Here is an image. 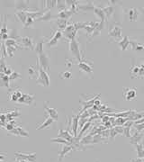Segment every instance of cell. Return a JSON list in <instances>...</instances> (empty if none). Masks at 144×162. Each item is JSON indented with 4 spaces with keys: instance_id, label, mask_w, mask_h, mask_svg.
<instances>
[{
    "instance_id": "cell-28",
    "label": "cell",
    "mask_w": 144,
    "mask_h": 162,
    "mask_svg": "<svg viewBox=\"0 0 144 162\" xmlns=\"http://www.w3.org/2000/svg\"><path fill=\"white\" fill-rule=\"evenodd\" d=\"M130 44H131V47L133 51H143L144 50V46L142 44L137 42L136 41H130Z\"/></svg>"
},
{
    "instance_id": "cell-35",
    "label": "cell",
    "mask_w": 144,
    "mask_h": 162,
    "mask_svg": "<svg viewBox=\"0 0 144 162\" xmlns=\"http://www.w3.org/2000/svg\"><path fill=\"white\" fill-rule=\"evenodd\" d=\"M84 29L86 31V36L89 37V36H90V35H92V34H93V33L95 32L96 27H93V26H91V25L88 24V25H86V26H85V28H84Z\"/></svg>"
},
{
    "instance_id": "cell-54",
    "label": "cell",
    "mask_w": 144,
    "mask_h": 162,
    "mask_svg": "<svg viewBox=\"0 0 144 162\" xmlns=\"http://www.w3.org/2000/svg\"><path fill=\"white\" fill-rule=\"evenodd\" d=\"M58 162H59V161H58Z\"/></svg>"
},
{
    "instance_id": "cell-6",
    "label": "cell",
    "mask_w": 144,
    "mask_h": 162,
    "mask_svg": "<svg viewBox=\"0 0 144 162\" xmlns=\"http://www.w3.org/2000/svg\"><path fill=\"white\" fill-rule=\"evenodd\" d=\"M123 97L126 101H132L135 99L137 91L135 87H124L123 92Z\"/></svg>"
},
{
    "instance_id": "cell-10",
    "label": "cell",
    "mask_w": 144,
    "mask_h": 162,
    "mask_svg": "<svg viewBox=\"0 0 144 162\" xmlns=\"http://www.w3.org/2000/svg\"><path fill=\"white\" fill-rule=\"evenodd\" d=\"M24 47H26V49H30L32 51L34 50V45L33 42V39L31 37H22L20 38V40H18Z\"/></svg>"
},
{
    "instance_id": "cell-38",
    "label": "cell",
    "mask_w": 144,
    "mask_h": 162,
    "mask_svg": "<svg viewBox=\"0 0 144 162\" xmlns=\"http://www.w3.org/2000/svg\"><path fill=\"white\" fill-rule=\"evenodd\" d=\"M58 7V10L59 11H62V10H65L66 7H67V4L66 2H61V1H57V6Z\"/></svg>"
},
{
    "instance_id": "cell-36",
    "label": "cell",
    "mask_w": 144,
    "mask_h": 162,
    "mask_svg": "<svg viewBox=\"0 0 144 162\" xmlns=\"http://www.w3.org/2000/svg\"><path fill=\"white\" fill-rule=\"evenodd\" d=\"M51 142H58V143H61V144H64V145H70V143L66 141L65 139L63 138H60V137H58V138H54V139H51Z\"/></svg>"
},
{
    "instance_id": "cell-4",
    "label": "cell",
    "mask_w": 144,
    "mask_h": 162,
    "mask_svg": "<svg viewBox=\"0 0 144 162\" xmlns=\"http://www.w3.org/2000/svg\"><path fill=\"white\" fill-rule=\"evenodd\" d=\"M77 30L75 29L73 24H70L67 26V28L65 30L62 31V36H64L65 38L68 39L69 41L76 39V35H77Z\"/></svg>"
},
{
    "instance_id": "cell-27",
    "label": "cell",
    "mask_w": 144,
    "mask_h": 162,
    "mask_svg": "<svg viewBox=\"0 0 144 162\" xmlns=\"http://www.w3.org/2000/svg\"><path fill=\"white\" fill-rule=\"evenodd\" d=\"M43 3H44V6H45V9H44L45 13L57 6V1H55V0H47V1H44Z\"/></svg>"
},
{
    "instance_id": "cell-16",
    "label": "cell",
    "mask_w": 144,
    "mask_h": 162,
    "mask_svg": "<svg viewBox=\"0 0 144 162\" xmlns=\"http://www.w3.org/2000/svg\"><path fill=\"white\" fill-rule=\"evenodd\" d=\"M139 14H140V12L135 7L130 8L128 10V17H129L130 22H135V21H137V18L139 16Z\"/></svg>"
},
{
    "instance_id": "cell-21",
    "label": "cell",
    "mask_w": 144,
    "mask_h": 162,
    "mask_svg": "<svg viewBox=\"0 0 144 162\" xmlns=\"http://www.w3.org/2000/svg\"><path fill=\"white\" fill-rule=\"evenodd\" d=\"M130 73H131V78L133 79H139V74H140V66L135 65L134 63L132 64L131 69H130Z\"/></svg>"
},
{
    "instance_id": "cell-29",
    "label": "cell",
    "mask_w": 144,
    "mask_h": 162,
    "mask_svg": "<svg viewBox=\"0 0 144 162\" xmlns=\"http://www.w3.org/2000/svg\"><path fill=\"white\" fill-rule=\"evenodd\" d=\"M55 120L54 119H52L51 117H47V118L45 119V121H44V123H42L39 127H37V130H41V129H44V128H48L53 122H54Z\"/></svg>"
},
{
    "instance_id": "cell-46",
    "label": "cell",
    "mask_w": 144,
    "mask_h": 162,
    "mask_svg": "<svg viewBox=\"0 0 144 162\" xmlns=\"http://www.w3.org/2000/svg\"><path fill=\"white\" fill-rule=\"evenodd\" d=\"M115 131H116V132L118 134H121V135H123V126L122 125V126H115L114 128H113Z\"/></svg>"
},
{
    "instance_id": "cell-8",
    "label": "cell",
    "mask_w": 144,
    "mask_h": 162,
    "mask_svg": "<svg viewBox=\"0 0 144 162\" xmlns=\"http://www.w3.org/2000/svg\"><path fill=\"white\" fill-rule=\"evenodd\" d=\"M40 69V64L37 61V63H36V66H33L31 65L29 67V69H28V72H29V78L32 79H37L38 77H39V71Z\"/></svg>"
},
{
    "instance_id": "cell-26",
    "label": "cell",
    "mask_w": 144,
    "mask_h": 162,
    "mask_svg": "<svg viewBox=\"0 0 144 162\" xmlns=\"http://www.w3.org/2000/svg\"><path fill=\"white\" fill-rule=\"evenodd\" d=\"M103 9V11H104V13H105V14H106V20H108L113 14V13H114V8H113V6H106V7H104V8H102Z\"/></svg>"
},
{
    "instance_id": "cell-33",
    "label": "cell",
    "mask_w": 144,
    "mask_h": 162,
    "mask_svg": "<svg viewBox=\"0 0 144 162\" xmlns=\"http://www.w3.org/2000/svg\"><path fill=\"white\" fill-rule=\"evenodd\" d=\"M88 24V22H78V23H73V25L77 31H78L79 29H84L86 25Z\"/></svg>"
},
{
    "instance_id": "cell-34",
    "label": "cell",
    "mask_w": 144,
    "mask_h": 162,
    "mask_svg": "<svg viewBox=\"0 0 144 162\" xmlns=\"http://www.w3.org/2000/svg\"><path fill=\"white\" fill-rule=\"evenodd\" d=\"M6 23H7V18H6H6L4 19V23H3L2 28L0 29V36L3 35V34H8L7 28H6Z\"/></svg>"
},
{
    "instance_id": "cell-37",
    "label": "cell",
    "mask_w": 144,
    "mask_h": 162,
    "mask_svg": "<svg viewBox=\"0 0 144 162\" xmlns=\"http://www.w3.org/2000/svg\"><path fill=\"white\" fill-rule=\"evenodd\" d=\"M72 78V73L70 71H64L61 73V79H70Z\"/></svg>"
},
{
    "instance_id": "cell-15",
    "label": "cell",
    "mask_w": 144,
    "mask_h": 162,
    "mask_svg": "<svg viewBox=\"0 0 144 162\" xmlns=\"http://www.w3.org/2000/svg\"><path fill=\"white\" fill-rule=\"evenodd\" d=\"M74 148H76V147L74 145H64L62 148H61V151L60 153V157H59V162H61L62 158H64V156L66 154H68V152H70L72 150H74Z\"/></svg>"
},
{
    "instance_id": "cell-44",
    "label": "cell",
    "mask_w": 144,
    "mask_h": 162,
    "mask_svg": "<svg viewBox=\"0 0 144 162\" xmlns=\"http://www.w3.org/2000/svg\"><path fill=\"white\" fill-rule=\"evenodd\" d=\"M35 21V19H34V18H31V17H27V19H26V22H25V24L24 25V28H27V27H29L30 25H32L33 24H34V22Z\"/></svg>"
},
{
    "instance_id": "cell-14",
    "label": "cell",
    "mask_w": 144,
    "mask_h": 162,
    "mask_svg": "<svg viewBox=\"0 0 144 162\" xmlns=\"http://www.w3.org/2000/svg\"><path fill=\"white\" fill-rule=\"evenodd\" d=\"M80 113L75 116L72 117V127H71V130L73 131V135L75 138L78 137V121H79V118H80Z\"/></svg>"
},
{
    "instance_id": "cell-30",
    "label": "cell",
    "mask_w": 144,
    "mask_h": 162,
    "mask_svg": "<svg viewBox=\"0 0 144 162\" xmlns=\"http://www.w3.org/2000/svg\"><path fill=\"white\" fill-rule=\"evenodd\" d=\"M136 151H137V157L139 158H144V148H143V144L140 142L139 144L135 145Z\"/></svg>"
},
{
    "instance_id": "cell-45",
    "label": "cell",
    "mask_w": 144,
    "mask_h": 162,
    "mask_svg": "<svg viewBox=\"0 0 144 162\" xmlns=\"http://www.w3.org/2000/svg\"><path fill=\"white\" fill-rule=\"evenodd\" d=\"M139 79H144V63H142L140 66V74H139Z\"/></svg>"
},
{
    "instance_id": "cell-25",
    "label": "cell",
    "mask_w": 144,
    "mask_h": 162,
    "mask_svg": "<svg viewBox=\"0 0 144 162\" xmlns=\"http://www.w3.org/2000/svg\"><path fill=\"white\" fill-rule=\"evenodd\" d=\"M16 16L18 18V20L24 25L25 24V22H26V19H27V16H26L25 11H20V10H18V11L16 12Z\"/></svg>"
},
{
    "instance_id": "cell-12",
    "label": "cell",
    "mask_w": 144,
    "mask_h": 162,
    "mask_svg": "<svg viewBox=\"0 0 144 162\" xmlns=\"http://www.w3.org/2000/svg\"><path fill=\"white\" fill-rule=\"evenodd\" d=\"M74 14H76L75 12H73L70 9H65V10H62V11H60L57 14V18H61V19H65V20H69V18L73 16Z\"/></svg>"
},
{
    "instance_id": "cell-39",
    "label": "cell",
    "mask_w": 144,
    "mask_h": 162,
    "mask_svg": "<svg viewBox=\"0 0 144 162\" xmlns=\"http://www.w3.org/2000/svg\"><path fill=\"white\" fill-rule=\"evenodd\" d=\"M16 49H17V47H16V46H8V47H6L7 55L9 57H13V53L16 51Z\"/></svg>"
},
{
    "instance_id": "cell-31",
    "label": "cell",
    "mask_w": 144,
    "mask_h": 162,
    "mask_svg": "<svg viewBox=\"0 0 144 162\" xmlns=\"http://www.w3.org/2000/svg\"><path fill=\"white\" fill-rule=\"evenodd\" d=\"M22 93L20 90H16V91H14V93L10 94L9 97H10V100L11 101H14V102H17L18 99L22 96Z\"/></svg>"
},
{
    "instance_id": "cell-19",
    "label": "cell",
    "mask_w": 144,
    "mask_h": 162,
    "mask_svg": "<svg viewBox=\"0 0 144 162\" xmlns=\"http://www.w3.org/2000/svg\"><path fill=\"white\" fill-rule=\"evenodd\" d=\"M77 65L79 67L80 70H82V71H84V72H86V73H88V74H91V73H93V69H92V67H90L88 63L85 62V61H83V60H82V61L78 62Z\"/></svg>"
},
{
    "instance_id": "cell-48",
    "label": "cell",
    "mask_w": 144,
    "mask_h": 162,
    "mask_svg": "<svg viewBox=\"0 0 144 162\" xmlns=\"http://www.w3.org/2000/svg\"><path fill=\"white\" fill-rule=\"evenodd\" d=\"M117 134H118V133H117L116 131H115L113 128H112V129L110 130V136H109V137H110V139H111V140H113V139H114V137L116 136Z\"/></svg>"
},
{
    "instance_id": "cell-49",
    "label": "cell",
    "mask_w": 144,
    "mask_h": 162,
    "mask_svg": "<svg viewBox=\"0 0 144 162\" xmlns=\"http://www.w3.org/2000/svg\"><path fill=\"white\" fill-rule=\"evenodd\" d=\"M131 162H142V158H133V159L131 160Z\"/></svg>"
},
{
    "instance_id": "cell-9",
    "label": "cell",
    "mask_w": 144,
    "mask_h": 162,
    "mask_svg": "<svg viewBox=\"0 0 144 162\" xmlns=\"http://www.w3.org/2000/svg\"><path fill=\"white\" fill-rule=\"evenodd\" d=\"M35 96L34 95H29V94H23L22 96L18 99V103L20 104H24V105H32L34 101Z\"/></svg>"
},
{
    "instance_id": "cell-24",
    "label": "cell",
    "mask_w": 144,
    "mask_h": 162,
    "mask_svg": "<svg viewBox=\"0 0 144 162\" xmlns=\"http://www.w3.org/2000/svg\"><path fill=\"white\" fill-rule=\"evenodd\" d=\"M44 108H45V111H46V113L49 114L50 117H51V118L54 119L55 121L58 120V113H57V110H56V109L51 108V107H49V106H46V105L44 106Z\"/></svg>"
},
{
    "instance_id": "cell-13",
    "label": "cell",
    "mask_w": 144,
    "mask_h": 162,
    "mask_svg": "<svg viewBox=\"0 0 144 162\" xmlns=\"http://www.w3.org/2000/svg\"><path fill=\"white\" fill-rule=\"evenodd\" d=\"M143 137H144V134L141 133L140 131H137L136 132H134L133 136L130 137V143L133 144V145L139 144V143L141 142Z\"/></svg>"
},
{
    "instance_id": "cell-2",
    "label": "cell",
    "mask_w": 144,
    "mask_h": 162,
    "mask_svg": "<svg viewBox=\"0 0 144 162\" xmlns=\"http://www.w3.org/2000/svg\"><path fill=\"white\" fill-rule=\"evenodd\" d=\"M38 62L40 64V68L43 69L50 75V61L44 51L38 54Z\"/></svg>"
},
{
    "instance_id": "cell-52",
    "label": "cell",
    "mask_w": 144,
    "mask_h": 162,
    "mask_svg": "<svg viewBox=\"0 0 144 162\" xmlns=\"http://www.w3.org/2000/svg\"><path fill=\"white\" fill-rule=\"evenodd\" d=\"M0 58H1V45H0Z\"/></svg>"
},
{
    "instance_id": "cell-50",
    "label": "cell",
    "mask_w": 144,
    "mask_h": 162,
    "mask_svg": "<svg viewBox=\"0 0 144 162\" xmlns=\"http://www.w3.org/2000/svg\"><path fill=\"white\" fill-rule=\"evenodd\" d=\"M14 162H20V158H16V160H14Z\"/></svg>"
},
{
    "instance_id": "cell-53",
    "label": "cell",
    "mask_w": 144,
    "mask_h": 162,
    "mask_svg": "<svg viewBox=\"0 0 144 162\" xmlns=\"http://www.w3.org/2000/svg\"><path fill=\"white\" fill-rule=\"evenodd\" d=\"M142 162H144V158H142Z\"/></svg>"
},
{
    "instance_id": "cell-20",
    "label": "cell",
    "mask_w": 144,
    "mask_h": 162,
    "mask_svg": "<svg viewBox=\"0 0 144 162\" xmlns=\"http://www.w3.org/2000/svg\"><path fill=\"white\" fill-rule=\"evenodd\" d=\"M93 12L96 14L97 17L100 19L101 22H106V14H105V13H104V11H103L102 8L97 7V6H95V7H94V9H93Z\"/></svg>"
},
{
    "instance_id": "cell-42",
    "label": "cell",
    "mask_w": 144,
    "mask_h": 162,
    "mask_svg": "<svg viewBox=\"0 0 144 162\" xmlns=\"http://www.w3.org/2000/svg\"><path fill=\"white\" fill-rule=\"evenodd\" d=\"M17 128V131H18V134L19 136H23V137H28L29 134L26 131H24L22 127H16Z\"/></svg>"
},
{
    "instance_id": "cell-17",
    "label": "cell",
    "mask_w": 144,
    "mask_h": 162,
    "mask_svg": "<svg viewBox=\"0 0 144 162\" xmlns=\"http://www.w3.org/2000/svg\"><path fill=\"white\" fill-rule=\"evenodd\" d=\"M10 79L9 76L5 75L4 73L0 72V86L1 87H6L8 89H10Z\"/></svg>"
},
{
    "instance_id": "cell-47",
    "label": "cell",
    "mask_w": 144,
    "mask_h": 162,
    "mask_svg": "<svg viewBox=\"0 0 144 162\" xmlns=\"http://www.w3.org/2000/svg\"><path fill=\"white\" fill-rule=\"evenodd\" d=\"M133 127H134V129L137 130L138 131H141L142 130H144V123H139V124H133Z\"/></svg>"
},
{
    "instance_id": "cell-40",
    "label": "cell",
    "mask_w": 144,
    "mask_h": 162,
    "mask_svg": "<svg viewBox=\"0 0 144 162\" xmlns=\"http://www.w3.org/2000/svg\"><path fill=\"white\" fill-rule=\"evenodd\" d=\"M22 76L19 74L18 72H12V74L9 76V79L10 81H14V80H16V79H21Z\"/></svg>"
},
{
    "instance_id": "cell-7",
    "label": "cell",
    "mask_w": 144,
    "mask_h": 162,
    "mask_svg": "<svg viewBox=\"0 0 144 162\" xmlns=\"http://www.w3.org/2000/svg\"><path fill=\"white\" fill-rule=\"evenodd\" d=\"M16 158H18L23 160H26L28 162H35L36 160V153H32V154H24V153H20V152H16L14 153Z\"/></svg>"
},
{
    "instance_id": "cell-43",
    "label": "cell",
    "mask_w": 144,
    "mask_h": 162,
    "mask_svg": "<svg viewBox=\"0 0 144 162\" xmlns=\"http://www.w3.org/2000/svg\"><path fill=\"white\" fill-rule=\"evenodd\" d=\"M123 135L127 138L131 137V127H123Z\"/></svg>"
},
{
    "instance_id": "cell-5",
    "label": "cell",
    "mask_w": 144,
    "mask_h": 162,
    "mask_svg": "<svg viewBox=\"0 0 144 162\" xmlns=\"http://www.w3.org/2000/svg\"><path fill=\"white\" fill-rule=\"evenodd\" d=\"M109 36L112 37L113 40H115L116 41H120L123 37H122V27L118 24L116 25H114L113 28L110 29V31H109Z\"/></svg>"
},
{
    "instance_id": "cell-41",
    "label": "cell",
    "mask_w": 144,
    "mask_h": 162,
    "mask_svg": "<svg viewBox=\"0 0 144 162\" xmlns=\"http://www.w3.org/2000/svg\"><path fill=\"white\" fill-rule=\"evenodd\" d=\"M6 66L7 65L5 62V59L3 57H1V58H0V72L4 73V70L6 68Z\"/></svg>"
},
{
    "instance_id": "cell-22",
    "label": "cell",
    "mask_w": 144,
    "mask_h": 162,
    "mask_svg": "<svg viewBox=\"0 0 144 162\" xmlns=\"http://www.w3.org/2000/svg\"><path fill=\"white\" fill-rule=\"evenodd\" d=\"M51 19H57V16H53L51 11H48V12L43 14L41 16L38 17L36 20L37 21H50Z\"/></svg>"
},
{
    "instance_id": "cell-1",
    "label": "cell",
    "mask_w": 144,
    "mask_h": 162,
    "mask_svg": "<svg viewBox=\"0 0 144 162\" xmlns=\"http://www.w3.org/2000/svg\"><path fill=\"white\" fill-rule=\"evenodd\" d=\"M69 51L72 52V54L74 55V57L76 58V60L78 61H82V57H81V52H80V49H79V44L77 41V39H73L69 41V45H68Z\"/></svg>"
},
{
    "instance_id": "cell-23",
    "label": "cell",
    "mask_w": 144,
    "mask_h": 162,
    "mask_svg": "<svg viewBox=\"0 0 144 162\" xmlns=\"http://www.w3.org/2000/svg\"><path fill=\"white\" fill-rule=\"evenodd\" d=\"M56 23H57V26L59 28V30L63 31L67 28V26L68 25V21L65 20V19H61V18H57L55 19Z\"/></svg>"
},
{
    "instance_id": "cell-32",
    "label": "cell",
    "mask_w": 144,
    "mask_h": 162,
    "mask_svg": "<svg viewBox=\"0 0 144 162\" xmlns=\"http://www.w3.org/2000/svg\"><path fill=\"white\" fill-rule=\"evenodd\" d=\"M43 43H44V41H41L36 42V44L34 45V51H35L38 54L43 51Z\"/></svg>"
},
{
    "instance_id": "cell-3",
    "label": "cell",
    "mask_w": 144,
    "mask_h": 162,
    "mask_svg": "<svg viewBox=\"0 0 144 162\" xmlns=\"http://www.w3.org/2000/svg\"><path fill=\"white\" fill-rule=\"evenodd\" d=\"M39 77L36 79V83L39 85H41L42 86H49L50 85V75L41 68L39 69Z\"/></svg>"
},
{
    "instance_id": "cell-18",
    "label": "cell",
    "mask_w": 144,
    "mask_h": 162,
    "mask_svg": "<svg viewBox=\"0 0 144 162\" xmlns=\"http://www.w3.org/2000/svg\"><path fill=\"white\" fill-rule=\"evenodd\" d=\"M117 44H118V46L120 47L121 51H126L129 46H130V40H129V37L127 35H125L120 41H117Z\"/></svg>"
},
{
    "instance_id": "cell-11",
    "label": "cell",
    "mask_w": 144,
    "mask_h": 162,
    "mask_svg": "<svg viewBox=\"0 0 144 162\" xmlns=\"http://www.w3.org/2000/svg\"><path fill=\"white\" fill-rule=\"evenodd\" d=\"M62 37V31L61 30H57L53 35L52 38H51V40L47 42V46L48 47H52L58 43V41H59L61 38Z\"/></svg>"
},
{
    "instance_id": "cell-51",
    "label": "cell",
    "mask_w": 144,
    "mask_h": 162,
    "mask_svg": "<svg viewBox=\"0 0 144 162\" xmlns=\"http://www.w3.org/2000/svg\"><path fill=\"white\" fill-rule=\"evenodd\" d=\"M20 162H28V161H26V160H23V159H20Z\"/></svg>"
}]
</instances>
